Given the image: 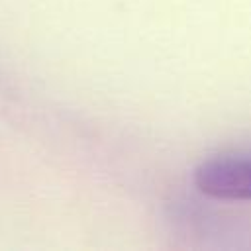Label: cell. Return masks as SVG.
<instances>
[{
  "instance_id": "6da1fadb",
  "label": "cell",
  "mask_w": 251,
  "mask_h": 251,
  "mask_svg": "<svg viewBox=\"0 0 251 251\" xmlns=\"http://www.w3.org/2000/svg\"><path fill=\"white\" fill-rule=\"evenodd\" d=\"M196 188L216 200H251V155H218L194 171Z\"/></svg>"
}]
</instances>
